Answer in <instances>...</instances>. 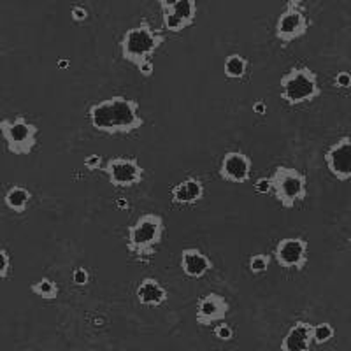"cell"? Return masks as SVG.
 Masks as SVG:
<instances>
[{
	"label": "cell",
	"mask_w": 351,
	"mask_h": 351,
	"mask_svg": "<svg viewBox=\"0 0 351 351\" xmlns=\"http://www.w3.org/2000/svg\"><path fill=\"white\" fill-rule=\"evenodd\" d=\"M0 258H2V265H0V278L2 280H8L9 271H11V255L5 247L0 250Z\"/></svg>",
	"instance_id": "obj_26"
},
{
	"label": "cell",
	"mask_w": 351,
	"mask_h": 351,
	"mask_svg": "<svg viewBox=\"0 0 351 351\" xmlns=\"http://www.w3.org/2000/svg\"><path fill=\"white\" fill-rule=\"evenodd\" d=\"M313 343V325L307 322H295L281 341V351H309Z\"/></svg>",
	"instance_id": "obj_15"
},
{
	"label": "cell",
	"mask_w": 351,
	"mask_h": 351,
	"mask_svg": "<svg viewBox=\"0 0 351 351\" xmlns=\"http://www.w3.org/2000/svg\"><path fill=\"white\" fill-rule=\"evenodd\" d=\"M0 132L8 146V152L12 155H30L36 149L39 127L28 121L23 114L4 118L0 121Z\"/></svg>",
	"instance_id": "obj_6"
},
{
	"label": "cell",
	"mask_w": 351,
	"mask_h": 351,
	"mask_svg": "<svg viewBox=\"0 0 351 351\" xmlns=\"http://www.w3.org/2000/svg\"><path fill=\"white\" fill-rule=\"evenodd\" d=\"M204 184L195 176H188L171 188V199L178 206H193L204 199Z\"/></svg>",
	"instance_id": "obj_14"
},
{
	"label": "cell",
	"mask_w": 351,
	"mask_h": 351,
	"mask_svg": "<svg viewBox=\"0 0 351 351\" xmlns=\"http://www.w3.org/2000/svg\"><path fill=\"white\" fill-rule=\"evenodd\" d=\"M253 162L243 152H228L219 162V178L228 183H247L252 178Z\"/></svg>",
	"instance_id": "obj_12"
},
{
	"label": "cell",
	"mask_w": 351,
	"mask_h": 351,
	"mask_svg": "<svg viewBox=\"0 0 351 351\" xmlns=\"http://www.w3.org/2000/svg\"><path fill=\"white\" fill-rule=\"evenodd\" d=\"M160 8H167L172 11L176 16L183 20L186 27H192L195 23L197 18V2L195 0H174V2H167V0H160Z\"/></svg>",
	"instance_id": "obj_18"
},
{
	"label": "cell",
	"mask_w": 351,
	"mask_h": 351,
	"mask_svg": "<svg viewBox=\"0 0 351 351\" xmlns=\"http://www.w3.org/2000/svg\"><path fill=\"white\" fill-rule=\"evenodd\" d=\"M30 290L32 293H36L37 297L44 300H55L60 293V287L51 280V278H43V280L36 281V283L30 285Z\"/></svg>",
	"instance_id": "obj_20"
},
{
	"label": "cell",
	"mask_w": 351,
	"mask_h": 351,
	"mask_svg": "<svg viewBox=\"0 0 351 351\" xmlns=\"http://www.w3.org/2000/svg\"><path fill=\"white\" fill-rule=\"evenodd\" d=\"M71 14L76 21H84L88 18V9L84 8V5L77 4V5H74V8L71 9Z\"/></svg>",
	"instance_id": "obj_30"
},
{
	"label": "cell",
	"mask_w": 351,
	"mask_h": 351,
	"mask_svg": "<svg viewBox=\"0 0 351 351\" xmlns=\"http://www.w3.org/2000/svg\"><path fill=\"white\" fill-rule=\"evenodd\" d=\"M213 334H215L216 339L223 341V343L234 339V328L228 324H216L215 328H213Z\"/></svg>",
	"instance_id": "obj_24"
},
{
	"label": "cell",
	"mask_w": 351,
	"mask_h": 351,
	"mask_svg": "<svg viewBox=\"0 0 351 351\" xmlns=\"http://www.w3.org/2000/svg\"><path fill=\"white\" fill-rule=\"evenodd\" d=\"M102 172L116 188L137 186L144 180V169L136 156H112L106 162Z\"/></svg>",
	"instance_id": "obj_8"
},
{
	"label": "cell",
	"mask_w": 351,
	"mask_h": 351,
	"mask_svg": "<svg viewBox=\"0 0 351 351\" xmlns=\"http://www.w3.org/2000/svg\"><path fill=\"white\" fill-rule=\"evenodd\" d=\"M280 93L288 106H300L318 99L322 95V86L315 71L306 65H299L288 69L281 76Z\"/></svg>",
	"instance_id": "obj_4"
},
{
	"label": "cell",
	"mask_w": 351,
	"mask_h": 351,
	"mask_svg": "<svg viewBox=\"0 0 351 351\" xmlns=\"http://www.w3.org/2000/svg\"><path fill=\"white\" fill-rule=\"evenodd\" d=\"M269 265H271V256L265 255V253H256V255L250 256V262H247V267L253 274H263L269 269Z\"/></svg>",
	"instance_id": "obj_23"
},
{
	"label": "cell",
	"mask_w": 351,
	"mask_h": 351,
	"mask_svg": "<svg viewBox=\"0 0 351 351\" xmlns=\"http://www.w3.org/2000/svg\"><path fill=\"white\" fill-rule=\"evenodd\" d=\"M72 281L77 287H86L88 281H90V274H88V271L84 267H76L74 272H72Z\"/></svg>",
	"instance_id": "obj_28"
},
{
	"label": "cell",
	"mask_w": 351,
	"mask_h": 351,
	"mask_svg": "<svg viewBox=\"0 0 351 351\" xmlns=\"http://www.w3.org/2000/svg\"><path fill=\"white\" fill-rule=\"evenodd\" d=\"M253 109H255V111L262 116L267 112V104H265L263 100H258V102H255V104H253Z\"/></svg>",
	"instance_id": "obj_31"
},
{
	"label": "cell",
	"mask_w": 351,
	"mask_h": 351,
	"mask_svg": "<svg viewBox=\"0 0 351 351\" xmlns=\"http://www.w3.org/2000/svg\"><path fill=\"white\" fill-rule=\"evenodd\" d=\"M311 27V20L306 14V4L300 0H290L276 20L274 36L283 46H288L295 39L306 36V32Z\"/></svg>",
	"instance_id": "obj_7"
},
{
	"label": "cell",
	"mask_w": 351,
	"mask_h": 351,
	"mask_svg": "<svg viewBox=\"0 0 351 351\" xmlns=\"http://www.w3.org/2000/svg\"><path fill=\"white\" fill-rule=\"evenodd\" d=\"M180 265L183 269V274L192 280H200L204 276L213 271V262L206 253H202L197 247H186L181 253Z\"/></svg>",
	"instance_id": "obj_13"
},
{
	"label": "cell",
	"mask_w": 351,
	"mask_h": 351,
	"mask_svg": "<svg viewBox=\"0 0 351 351\" xmlns=\"http://www.w3.org/2000/svg\"><path fill=\"white\" fill-rule=\"evenodd\" d=\"M88 120L97 132L116 136V134H132L144 127L141 114V104L136 99L125 95H114L100 100L88 108Z\"/></svg>",
	"instance_id": "obj_1"
},
{
	"label": "cell",
	"mask_w": 351,
	"mask_h": 351,
	"mask_svg": "<svg viewBox=\"0 0 351 351\" xmlns=\"http://www.w3.org/2000/svg\"><path fill=\"white\" fill-rule=\"evenodd\" d=\"M137 302L146 307H160L167 302L169 291L155 278H144L136 290Z\"/></svg>",
	"instance_id": "obj_16"
},
{
	"label": "cell",
	"mask_w": 351,
	"mask_h": 351,
	"mask_svg": "<svg viewBox=\"0 0 351 351\" xmlns=\"http://www.w3.org/2000/svg\"><path fill=\"white\" fill-rule=\"evenodd\" d=\"M335 335V328L332 327L330 324H318V325H313V341H315V344H327L330 343L332 339H334Z\"/></svg>",
	"instance_id": "obj_22"
},
{
	"label": "cell",
	"mask_w": 351,
	"mask_h": 351,
	"mask_svg": "<svg viewBox=\"0 0 351 351\" xmlns=\"http://www.w3.org/2000/svg\"><path fill=\"white\" fill-rule=\"evenodd\" d=\"M228 311H230L228 300L223 295L211 291V293L199 297V300H197L195 319L199 325L208 327V325L213 324H221L225 316L228 315Z\"/></svg>",
	"instance_id": "obj_11"
},
{
	"label": "cell",
	"mask_w": 351,
	"mask_h": 351,
	"mask_svg": "<svg viewBox=\"0 0 351 351\" xmlns=\"http://www.w3.org/2000/svg\"><path fill=\"white\" fill-rule=\"evenodd\" d=\"M162 25H164L165 32H172V34L183 32L184 28H188L186 23L176 16L174 12L169 11L167 8H162Z\"/></svg>",
	"instance_id": "obj_21"
},
{
	"label": "cell",
	"mask_w": 351,
	"mask_h": 351,
	"mask_svg": "<svg viewBox=\"0 0 351 351\" xmlns=\"http://www.w3.org/2000/svg\"><path fill=\"white\" fill-rule=\"evenodd\" d=\"M253 190H255V193H258V195H267L269 192L274 190V188H272L271 178H258V180L253 183Z\"/></svg>",
	"instance_id": "obj_25"
},
{
	"label": "cell",
	"mask_w": 351,
	"mask_h": 351,
	"mask_svg": "<svg viewBox=\"0 0 351 351\" xmlns=\"http://www.w3.org/2000/svg\"><path fill=\"white\" fill-rule=\"evenodd\" d=\"M164 32V28H155L148 20H141L139 25L128 28L121 36V58L136 65L137 69H141L148 62H153L152 56L165 43Z\"/></svg>",
	"instance_id": "obj_2"
},
{
	"label": "cell",
	"mask_w": 351,
	"mask_h": 351,
	"mask_svg": "<svg viewBox=\"0 0 351 351\" xmlns=\"http://www.w3.org/2000/svg\"><path fill=\"white\" fill-rule=\"evenodd\" d=\"M274 260L283 269L304 271L309 262V243L304 237H285L276 244Z\"/></svg>",
	"instance_id": "obj_9"
},
{
	"label": "cell",
	"mask_w": 351,
	"mask_h": 351,
	"mask_svg": "<svg viewBox=\"0 0 351 351\" xmlns=\"http://www.w3.org/2000/svg\"><path fill=\"white\" fill-rule=\"evenodd\" d=\"M165 232V221L160 215L146 213L127 228V250L132 255L153 256L156 247L162 244Z\"/></svg>",
	"instance_id": "obj_3"
},
{
	"label": "cell",
	"mask_w": 351,
	"mask_h": 351,
	"mask_svg": "<svg viewBox=\"0 0 351 351\" xmlns=\"http://www.w3.org/2000/svg\"><path fill=\"white\" fill-rule=\"evenodd\" d=\"M325 165L335 180H351V137L343 136L325 152Z\"/></svg>",
	"instance_id": "obj_10"
},
{
	"label": "cell",
	"mask_w": 351,
	"mask_h": 351,
	"mask_svg": "<svg viewBox=\"0 0 351 351\" xmlns=\"http://www.w3.org/2000/svg\"><path fill=\"white\" fill-rule=\"evenodd\" d=\"M272 192L276 200L290 209L295 208L297 204L304 202L307 197V178L300 171L287 165H278L271 174Z\"/></svg>",
	"instance_id": "obj_5"
},
{
	"label": "cell",
	"mask_w": 351,
	"mask_h": 351,
	"mask_svg": "<svg viewBox=\"0 0 351 351\" xmlns=\"http://www.w3.org/2000/svg\"><path fill=\"white\" fill-rule=\"evenodd\" d=\"M104 165V160H102L100 155H88L86 158H84V167H86L88 171H102Z\"/></svg>",
	"instance_id": "obj_27"
},
{
	"label": "cell",
	"mask_w": 351,
	"mask_h": 351,
	"mask_svg": "<svg viewBox=\"0 0 351 351\" xmlns=\"http://www.w3.org/2000/svg\"><path fill=\"white\" fill-rule=\"evenodd\" d=\"M30 200H32V192L23 184H12V186L8 188V192L4 195V202L8 209H11L16 215H23L27 211L28 206H30Z\"/></svg>",
	"instance_id": "obj_17"
},
{
	"label": "cell",
	"mask_w": 351,
	"mask_h": 351,
	"mask_svg": "<svg viewBox=\"0 0 351 351\" xmlns=\"http://www.w3.org/2000/svg\"><path fill=\"white\" fill-rule=\"evenodd\" d=\"M223 71L228 80H243L247 72V60L239 53H232L225 58Z\"/></svg>",
	"instance_id": "obj_19"
},
{
	"label": "cell",
	"mask_w": 351,
	"mask_h": 351,
	"mask_svg": "<svg viewBox=\"0 0 351 351\" xmlns=\"http://www.w3.org/2000/svg\"><path fill=\"white\" fill-rule=\"evenodd\" d=\"M334 84L337 88H343V90L350 88L351 86V72L350 71L337 72V74L334 76Z\"/></svg>",
	"instance_id": "obj_29"
}]
</instances>
